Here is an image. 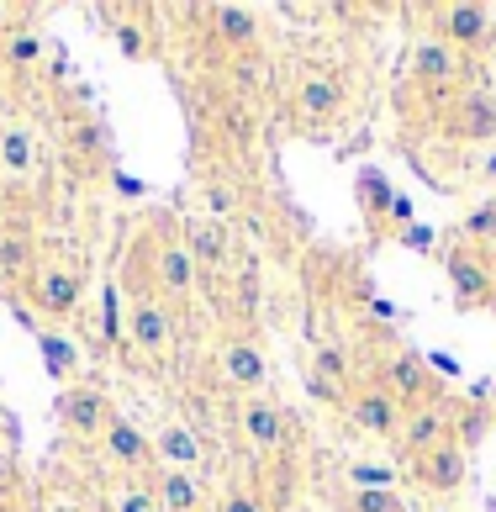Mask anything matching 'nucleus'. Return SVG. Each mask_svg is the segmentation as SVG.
Listing matches in <instances>:
<instances>
[{
    "label": "nucleus",
    "instance_id": "obj_10",
    "mask_svg": "<svg viewBox=\"0 0 496 512\" xmlns=\"http://www.w3.org/2000/svg\"><path fill=\"white\" fill-rule=\"evenodd\" d=\"M407 470H412V481L417 486H428V491H438V497H449V491H460L465 486V449H460V439L454 444H438V449H428V454H417V460H407Z\"/></svg>",
    "mask_w": 496,
    "mask_h": 512
},
{
    "label": "nucleus",
    "instance_id": "obj_28",
    "mask_svg": "<svg viewBox=\"0 0 496 512\" xmlns=\"http://www.w3.org/2000/svg\"><path fill=\"white\" fill-rule=\"evenodd\" d=\"M37 344L48 349V359H53L48 370H53V375H69V365H74V349H69V344H59V338H48V333H37Z\"/></svg>",
    "mask_w": 496,
    "mask_h": 512
},
{
    "label": "nucleus",
    "instance_id": "obj_33",
    "mask_svg": "<svg viewBox=\"0 0 496 512\" xmlns=\"http://www.w3.org/2000/svg\"><path fill=\"white\" fill-rule=\"evenodd\" d=\"M0 512H27V507H16V502H0Z\"/></svg>",
    "mask_w": 496,
    "mask_h": 512
},
{
    "label": "nucleus",
    "instance_id": "obj_13",
    "mask_svg": "<svg viewBox=\"0 0 496 512\" xmlns=\"http://www.w3.org/2000/svg\"><path fill=\"white\" fill-rule=\"evenodd\" d=\"M349 417L365 433H375V439H396V428H402L407 412L386 386H370V391H349Z\"/></svg>",
    "mask_w": 496,
    "mask_h": 512
},
{
    "label": "nucleus",
    "instance_id": "obj_2",
    "mask_svg": "<svg viewBox=\"0 0 496 512\" xmlns=\"http://www.w3.org/2000/svg\"><path fill=\"white\" fill-rule=\"evenodd\" d=\"M449 264V280H454V307L475 312V307H496V291H491V254L475 249V243H454L444 254Z\"/></svg>",
    "mask_w": 496,
    "mask_h": 512
},
{
    "label": "nucleus",
    "instance_id": "obj_15",
    "mask_svg": "<svg viewBox=\"0 0 496 512\" xmlns=\"http://www.w3.org/2000/svg\"><path fill=\"white\" fill-rule=\"evenodd\" d=\"M238 428L248 433V444L254 449H280L285 444V417L270 396H243L238 407Z\"/></svg>",
    "mask_w": 496,
    "mask_h": 512
},
{
    "label": "nucleus",
    "instance_id": "obj_34",
    "mask_svg": "<svg viewBox=\"0 0 496 512\" xmlns=\"http://www.w3.org/2000/svg\"><path fill=\"white\" fill-rule=\"evenodd\" d=\"M0 106H6V85H0Z\"/></svg>",
    "mask_w": 496,
    "mask_h": 512
},
{
    "label": "nucleus",
    "instance_id": "obj_4",
    "mask_svg": "<svg viewBox=\"0 0 496 512\" xmlns=\"http://www.w3.org/2000/svg\"><path fill=\"white\" fill-rule=\"evenodd\" d=\"M27 301L43 317H74L85 301V275L69 270V264H37L27 275Z\"/></svg>",
    "mask_w": 496,
    "mask_h": 512
},
{
    "label": "nucleus",
    "instance_id": "obj_1",
    "mask_svg": "<svg viewBox=\"0 0 496 512\" xmlns=\"http://www.w3.org/2000/svg\"><path fill=\"white\" fill-rule=\"evenodd\" d=\"M148 233H159L154 243H148V259H154V291H159L164 307H180V301H190V291H196V264H190V254H185L180 222L154 217Z\"/></svg>",
    "mask_w": 496,
    "mask_h": 512
},
{
    "label": "nucleus",
    "instance_id": "obj_23",
    "mask_svg": "<svg viewBox=\"0 0 496 512\" xmlns=\"http://www.w3.org/2000/svg\"><path fill=\"white\" fill-rule=\"evenodd\" d=\"M37 59H43V37L27 32V27H16V32L6 37V64L22 69V64H37Z\"/></svg>",
    "mask_w": 496,
    "mask_h": 512
},
{
    "label": "nucleus",
    "instance_id": "obj_22",
    "mask_svg": "<svg viewBox=\"0 0 496 512\" xmlns=\"http://www.w3.org/2000/svg\"><path fill=\"white\" fill-rule=\"evenodd\" d=\"M359 206H365V217H370V227H380V217H386L391 206H396V196H391V185L380 180V175H370V169H365V175H359Z\"/></svg>",
    "mask_w": 496,
    "mask_h": 512
},
{
    "label": "nucleus",
    "instance_id": "obj_32",
    "mask_svg": "<svg viewBox=\"0 0 496 512\" xmlns=\"http://www.w3.org/2000/svg\"><path fill=\"white\" fill-rule=\"evenodd\" d=\"M122 512H159V507H154V497H148V491H127Z\"/></svg>",
    "mask_w": 496,
    "mask_h": 512
},
{
    "label": "nucleus",
    "instance_id": "obj_29",
    "mask_svg": "<svg viewBox=\"0 0 496 512\" xmlns=\"http://www.w3.org/2000/svg\"><path fill=\"white\" fill-rule=\"evenodd\" d=\"M222 512H264V502H259V491H227Z\"/></svg>",
    "mask_w": 496,
    "mask_h": 512
},
{
    "label": "nucleus",
    "instance_id": "obj_11",
    "mask_svg": "<svg viewBox=\"0 0 496 512\" xmlns=\"http://www.w3.org/2000/svg\"><path fill=\"white\" fill-rule=\"evenodd\" d=\"M338 111H343V80L333 69H312L307 80L296 85V117L307 127H317V122H333Z\"/></svg>",
    "mask_w": 496,
    "mask_h": 512
},
{
    "label": "nucleus",
    "instance_id": "obj_7",
    "mask_svg": "<svg viewBox=\"0 0 496 512\" xmlns=\"http://www.w3.org/2000/svg\"><path fill=\"white\" fill-rule=\"evenodd\" d=\"M111 417H117V407H111L106 391H95V386H69L59 396V423L74 433V439H101Z\"/></svg>",
    "mask_w": 496,
    "mask_h": 512
},
{
    "label": "nucleus",
    "instance_id": "obj_24",
    "mask_svg": "<svg viewBox=\"0 0 496 512\" xmlns=\"http://www.w3.org/2000/svg\"><path fill=\"white\" fill-rule=\"evenodd\" d=\"M354 512H407L402 497L391 486H359L354 491Z\"/></svg>",
    "mask_w": 496,
    "mask_h": 512
},
{
    "label": "nucleus",
    "instance_id": "obj_30",
    "mask_svg": "<svg viewBox=\"0 0 496 512\" xmlns=\"http://www.w3.org/2000/svg\"><path fill=\"white\" fill-rule=\"evenodd\" d=\"M117 43H122L127 59H143V32L132 27V22H122V27H117Z\"/></svg>",
    "mask_w": 496,
    "mask_h": 512
},
{
    "label": "nucleus",
    "instance_id": "obj_21",
    "mask_svg": "<svg viewBox=\"0 0 496 512\" xmlns=\"http://www.w3.org/2000/svg\"><path fill=\"white\" fill-rule=\"evenodd\" d=\"M460 243H475V249L496 254V196L486 206H475V212L460 222Z\"/></svg>",
    "mask_w": 496,
    "mask_h": 512
},
{
    "label": "nucleus",
    "instance_id": "obj_26",
    "mask_svg": "<svg viewBox=\"0 0 496 512\" xmlns=\"http://www.w3.org/2000/svg\"><path fill=\"white\" fill-rule=\"evenodd\" d=\"M307 370H317L322 381H333V386H349V359H343V349H317V359Z\"/></svg>",
    "mask_w": 496,
    "mask_h": 512
},
{
    "label": "nucleus",
    "instance_id": "obj_20",
    "mask_svg": "<svg viewBox=\"0 0 496 512\" xmlns=\"http://www.w3.org/2000/svg\"><path fill=\"white\" fill-rule=\"evenodd\" d=\"M32 254H37V238L27 233V227H0V275H32L37 264H32Z\"/></svg>",
    "mask_w": 496,
    "mask_h": 512
},
{
    "label": "nucleus",
    "instance_id": "obj_17",
    "mask_svg": "<svg viewBox=\"0 0 496 512\" xmlns=\"http://www.w3.org/2000/svg\"><path fill=\"white\" fill-rule=\"evenodd\" d=\"M154 454L164 460V470H196L201 465V439L190 428H180V423H164L159 433H154Z\"/></svg>",
    "mask_w": 496,
    "mask_h": 512
},
{
    "label": "nucleus",
    "instance_id": "obj_14",
    "mask_svg": "<svg viewBox=\"0 0 496 512\" xmlns=\"http://www.w3.org/2000/svg\"><path fill=\"white\" fill-rule=\"evenodd\" d=\"M222 375L233 381L243 396H259V386L270 381V359L254 338H227L222 344Z\"/></svg>",
    "mask_w": 496,
    "mask_h": 512
},
{
    "label": "nucleus",
    "instance_id": "obj_3",
    "mask_svg": "<svg viewBox=\"0 0 496 512\" xmlns=\"http://www.w3.org/2000/svg\"><path fill=\"white\" fill-rule=\"evenodd\" d=\"M433 37L449 43L454 53H481V48L496 43V16L486 6H470V0H460V6H438L433 11Z\"/></svg>",
    "mask_w": 496,
    "mask_h": 512
},
{
    "label": "nucleus",
    "instance_id": "obj_31",
    "mask_svg": "<svg viewBox=\"0 0 496 512\" xmlns=\"http://www.w3.org/2000/svg\"><path fill=\"white\" fill-rule=\"evenodd\" d=\"M11 491H16V465H11V454L0 449V502H11Z\"/></svg>",
    "mask_w": 496,
    "mask_h": 512
},
{
    "label": "nucleus",
    "instance_id": "obj_8",
    "mask_svg": "<svg viewBox=\"0 0 496 512\" xmlns=\"http://www.w3.org/2000/svg\"><path fill=\"white\" fill-rule=\"evenodd\" d=\"M101 449H106V460H111V465L132 470V476H143V470H159L154 439H143V428H138V423H127L122 412L106 423V433H101Z\"/></svg>",
    "mask_w": 496,
    "mask_h": 512
},
{
    "label": "nucleus",
    "instance_id": "obj_18",
    "mask_svg": "<svg viewBox=\"0 0 496 512\" xmlns=\"http://www.w3.org/2000/svg\"><path fill=\"white\" fill-rule=\"evenodd\" d=\"M206 22H212L217 43H227V48H254V37H259V16L243 6H212Z\"/></svg>",
    "mask_w": 496,
    "mask_h": 512
},
{
    "label": "nucleus",
    "instance_id": "obj_6",
    "mask_svg": "<svg viewBox=\"0 0 496 512\" xmlns=\"http://www.w3.org/2000/svg\"><path fill=\"white\" fill-rule=\"evenodd\" d=\"M180 238H185L190 264H196V280L222 275L227 264H233V233H227L222 222H212V217H190V222L180 227Z\"/></svg>",
    "mask_w": 496,
    "mask_h": 512
},
{
    "label": "nucleus",
    "instance_id": "obj_12",
    "mask_svg": "<svg viewBox=\"0 0 496 512\" xmlns=\"http://www.w3.org/2000/svg\"><path fill=\"white\" fill-rule=\"evenodd\" d=\"M412 80L417 85H428V90H449V85H460V74H465V53H454L449 43H438V37H428V43H417L412 48Z\"/></svg>",
    "mask_w": 496,
    "mask_h": 512
},
{
    "label": "nucleus",
    "instance_id": "obj_16",
    "mask_svg": "<svg viewBox=\"0 0 496 512\" xmlns=\"http://www.w3.org/2000/svg\"><path fill=\"white\" fill-rule=\"evenodd\" d=\"M148 497L159 502V512H201L206 486L190 470H154V491Z\"/></svg>",
    "mask_w": 496,
    "mask_h": 512
},
{
    "label": "nucleus",
    "instance_id": "obj_25",
    "mask_svg": "<svg viewBox=\"0 0 496 512\" xmlns=\"http://www.w3.org/2000/svg\"><path fill=\"white\" fill-rule=\"evenodd\" d=\"M0 164H6V169H32V138L22 127L0 138Z\"/></svg>",
    "mask_w": 496,
    "mask_h": 512
},
{
    "label": "nucleus",
    "instance_id": "obj_9",
    "mask_svg": "<svg viewBox=\"0 0 496 512\" xmlns=\"http://www.w3.org/2000/svg\"><path fill=\"white\" fill-rule=\"evenodd\" d=\"M386 391L402 402V412H412V407H428V402H444L438 396V381L428 375V365L417 354H391V365H386Z\"/></svg>",
    "mask_w": 496,
    "mask_h": 512
},
{
    "label": "nucleus",
    "instance_id": "obj_5",
    "mask_svg": "<svg viewBox=\"0 0 496 512\" xmlns=\"http://www.w3.org/2000/svg\"><path fill=\"white\" fill-rule=\"evenodd\" d=\"M438 444H454V407L449 402H428V407H412L402 417V428H396V449L417 460V454H428Z\"/></svg>",
    "mask_w": 496,
    "mask_h": 512
},
{
    "label": "nucleus",
    "instance_id": "obj_27",
    "mask_svg": "<svg viewBox=\"0 0 496 512\" xmlns=\"http://www.w3.org/2000/svg\"><path fill=\"white\" fill-rule=\"evenodd\" d=\"M233 291H238V312H243V317H254V307H259V264H254V259H248L243 270H238Z\"/></svg>",
    "mask_w": 496,
    "mask_h": 512
},
{
    "label": "nucleus",
    "instance_id": "obj_19",
    "mask_svg": "<svg viewBox=\"0 0 496 512\" xmlns=\"http://www.w3.org/2000/svg\"><path fill=\"white\" fill-rule=\"evenodd\" d=\"M449 132L454 138H491L496 132V111L486 96H460L449 106Z\"/></svg>",
    "mask_w": 496,
    "mask_h": 512
}]
</instances>
